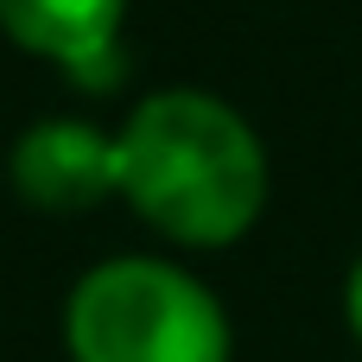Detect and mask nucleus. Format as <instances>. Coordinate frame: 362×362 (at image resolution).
<instances>
[{"label": "nucleus", "instance_id": "f257e3e1", "mask_svg": "<svg viewBox=\"0 0 362 362\" xmlns=\"http://www.w3.org/2000/svg\"><path fill=\"white\" fill-rule=\"evenodd\" d=\"M121 204L178 248H229L267 210V146L210 89H153L115 127Z\"/></svg>", "mask_w": 362, "mask_h": 362}, {"label": "nucleus", "instance_id": "f03ea898", "mask_svg": "<svg viewBox=\"0 0 362 362\" xmlns=\"http://www.w3.org/2000/svg\"><path fill=\"white\" fill-rule=\"evenodd\" d=\"M64 344L70 362H229V318L178 261L121 255L70 286Z\"/></svg>", "mask_w": 362, "mask_h": 362}, {"label": "nucleus", "instance_id": "7ed1b4c3", "mask_svg": "<svg viewBox=\"0 0 362 362\" xmlns=\"http://www.w3.org/2000/svg\"><path fill=\"white\" fill-rule=\"evenodd\" d=\"M6 178H13V191H19L32 210L83 216V210H95L102 197H121V178H115V134L95 127V121H76V115H45V121H32V127L13 140Z\"/></svg>", "mask_w": 362, "mask_h": 362}, {"label": "nucleus", "instance_id": "20e7f679", "mask_svg": "<svg viewBox=\"0 0 362 362\" xmlns=\"http://www.w3.org/2000/svg\"><path fill=\"white\" fill-rule=\"evenodd\" d=\"M121 19L127 0H0V32L70 76H102L121 51Z\"/></svg>", "mask_w": 362, "mask_h": 362}, {"label": "nucleus", "instance_id": "39448f33", "mask_svg": "<svg viewBox=\"0 0 362 362\" xmlns=\"http://www.w3.org/2000/svg\"><path fill=\"white\" fill-rule=\"evenodd\" d=\"M344 318H350V331H356V344H362V261L350 267V280H344Z\"/></svg>", "mask_w": 362, "mask_h": 362}]
</instances>
